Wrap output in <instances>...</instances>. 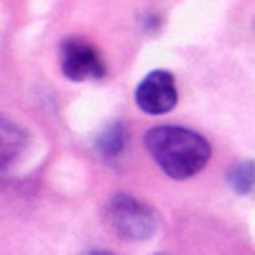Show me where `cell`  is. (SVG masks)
I'll list each match as a JSON object with an SVG mask.
<instances>
[{
    "label": "cell",
    "mask_w": 255,
    "mask_h": 255,
    "mask_svg": "<svg viewBox=\"0 0 255 255\" xmlns=\"http://www.w3.org/2000/svg\"><path fill=\"white\" fill-rule=\"evenodd\" d=\"M143 143L161 171L176 181L197 176L212 156L209 140L184 125H156L145 130Z\"/></svg>",
    "instance_id": "cell-1"
},
{
    "label": "cell",
    "mask_w": 255,
    "mask_h": 255,
    "mask_svg": "<svg viewBox=\"0 0 255 255\" xmlns=\"http://www.w3.org/2000/svg\"><path fill=\"white\" fill-rule=\"evenodd\" d=\"M105 220H108L110 230L120 240H148L156 235V212L151 207H145L143 202H138L135 197L125 194H115L108 202V209H105Z\"/></svg>",
    "instance_id": "cell-2"
},
{
    "label": "cell",
    "mask_w": 255,
    "mask_h": 255,
    "mask_svg": "<svg viewBox=\"0 0 255 255\" xmlns=\"http://www.w3.org/2000/svg\"><path fill=\"white\" fill-rule=\"evenodd\" d=\"M61 72L72 82H87V79H102L108 74V67L100 56V51L82 38H64L61 49Z\"/></svg>",
    "instance_id": "cell-3"
},
{
    "label": "cell",
    "mask_w": 255,
    "mask_h": 255,
    "mask_svg": "<svg viewBox=\"0 0 255 255\" xmlns=\"http://www.w3.org/2000/svg\"><path fill=\"white\" fill-rule=\"evenodd\" d=\"M176 102H179L176 82L174 74L166 69L148 72L135 87V105L145 115H166L176 108Z\"/></svg>",
    "instance_id": "cell-4"
},
{
    "label": "cell",
    "mask_w": 255,
    "mask_h": 255,
    "mask_svg": "<svg viewBox=\"0 0 255 255\" xmlns=\"http://www.w3.org/2000/svg\"><path fill=\"white\" fill-rule=\"evenodd\" d=\"M26 145V135L20 128L8 123L5 118H0V168L8 166Z\"/></svg>",
    "instance_id": "cell-5"
},
{
    "label": "cell",
    "mask_w": 255,
    "mask_h": 255,
    "mask_svg": "<svg viewBox=\"0 0 255 255\" xmlns=\"http://www.w3.org/2000/svg\"><path fill=\"white\" fill-rule=\"evenodd\" d=\"M125 128H123V123H113V125H108L105 130L100 133V138H97V153L105 158V161H115V158H120L123 156V151H125Z\"/></svg>",
    "instance_id": "cell-6"
},
{
    "label": "cell",
    "mask_w": 255,
    "mask_h": 255,
    "mask_svg": "<svg viewBox=\"0 0 255 255\" xmlns=\"http://www.w3.org/2000/svg\"><path fill=\"white\" fill-rule=\"evenodd\" d=\"M227 184L235 194H255V161H240L227 171Z\"/></svg>",
    "instance_id": "cell-7"
}]
</instances>
